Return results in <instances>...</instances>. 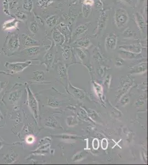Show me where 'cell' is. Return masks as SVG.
Returning a JSON list of instances; mask_svg holds the SVG:
<instances>
[{"label": "cell", "mask_w": 148, "mask_h": 165, "mask_svg": "<svg viewBox=\"0 0 148 165\" xmlns=\"http://www.w3.org/2000/svg\"><path fill=\"white\" fill-rule=\"evenodd\" d=\"M129 19L128 12L123 8L118 9L115 11L114 21L117 28H123L128 23Z\"/></svg>", "instance_id": "obj_1"}, {"label": "cell", "mask_w": 148, "mask_h": 165, "mask_svg": "<svg viewBox=\"0 0 148 165\" xmlns=\"http://www.w3.org/2000/svg\"><path fill=\"white\" fill-rule=\"evenodd\" d=\"M27 90L28 105L31 110L34 118L37 120L38 117V105L37 99H35V97H34V94H33L28 86H27Z\"/></svg>", "instance_id": "obj_2"}, {"label": "cell", "mask_w": 148, "mask_h": 165, "mask_svg": "<svg viewBox=\"0 0 148 165\" xmlns=\"http://www.w3.org/2000/svg\"><path fill=\"white\" fill-rule=\"evenodd\" d=\"M31 61L21 62L6 63L5 67L7 69L13 73H19L24 71L29 65H31Z\"/></svg>", "instance_id": "obj_3"}, {"label": "cell", "mask_w": 148, "mask_h": 165, "mask_svg": "<svg viewBox=\"0 0 148 165\" xmlns=\"http://www.w3.org/2000/svg\"><path fill=\"white\" fill-rule=\"evenodd\" d=\"M134 18L140 30L142 33L145 34L147 31V23L142 14H140L139 12H136L134 14Z\"/></svg>", "instance_id": "obj_4"}, {"label": "cell", "mask_w": 148, "mask_h": 165, "mask_svg": "<svg viewBox=\"0 0 148 165\" xmlns=\"http://www.w3.org/2000/svg\"><path fill=\"white\" fill-rule=\"evenodd\" d=\"M105 46L109 50H114L117 46V37L114 33H109L105 40Z\"/></svg>", "instance_id": "obj_5"}, {"label": "cell", "mask_w": 148, "mask_h": 165, "mask_svg": "<svg viewBox=\"0 0 148 165\" xmlns=\"http://www.w3.org/2000/svg\"><path fill=\"white\" fill-rule=\"evenodd\" d=\"M21 40L23 46L25 48L34 46H39V43L37 40L33 39L30 36H29L28 35L26 34H22Z\"/></svg>", "instance_id": "obj_6"}, {"label": "cell", "mask_w": 148, "mask_h": 165, "mask_svg": "<svg viewBox=\"0 0 148 165\" xmlns=\"http://www.w3.org/2000/svg\"><path fill=\"white\" fill-rule=\"evenodd\" d=\"M20 43L18 36L17 35H13L11 37L9 38V41L7 43V48L10 51L16 50L20 47Z\"/></svg>", "instance_id": "obj_7"}, {"label": "cell", "mask_w": 148, "mask_h": 165, "mask_svg": "<svg viewBox=\"0 0 148 165\" xmlns=\"http://www.w3.org/2000/svg\"><path fill=\"white\" fill-rule=\"evenodd\" d=\"M40 50L41 48L39 46H34L24 48L21 51V54L29 57H33L39 54Z\"/></svg>", "instance_id": "obj_8"}, {"label": "cell", "mask_w": 148, "mask_h": 165, "mask_svg": "<svg viewBox=\"0 0 148 165\" xmlns=\"http://www.w3.org/2000/svg\"><path fill=\"white\" fill-rule=\"evenodd\" d=\"M52 37L57 45H61L65 41V36L57 28L53 30Z\"/></svg>", "instance_id": "obj_9"}, {"label": "cell", "mask_w": 148, "mask_h": 165, "mask_svg": "<svg viewBox=\"0 0 148 165\" xmlns=\"http://www.w3.org/2000/svg\"><path fill=\"white\" fill-rule=\"evenodd\" d=\"M88 25L87 24H83L78 26L75 30L74 31V34L72 35V38L75 39L81 35L83 34L84 33L88 30Z\"/></svg>", "instance_id": "obj_10"}, {"label": "cell", "mask_w": 148, "mask_h": 165, "mask_svg": "<svg viewBox=\"0 0 148 165\" xmlns=\"http://www.w3.org/2000/svg\"><path fill=\"white\" fill-rule=\"evenodd\" d=\"M108 20V15L105 13H102L100 16L98 22V32L101 33L105 28L107 22Z\"/></svg>", "instance_id": "obj_11"}, {"label": "cell", "mask_w": 148, "mask_h": 165, "mask_svg": "<svg viewBox=\"0 0 148 165\" xmlns=\"http://www.w3.org/2000/svg\"><path fill=\"white\" fill-rule=\"evenodd\" d=\"M31 80L35 82H42L44 81L45 77L43 71H34L31 74Z\"/></svg>", "instance_id": "obj_12"}, {"label": "cell", "mask_w": 148, "mask_h": 165, "mask_svg": "<svg viewBox=\"0 0 148 165\" xmlns=\"http://www.w3.org/2000/svg\"><path fill=\"white\" fill-rule=\"evenodd\" d=\"M120 50H125L131 52L135 54H140L142 52V48L138 46L135 45H123L120 46Z\"/></svg>", "instance_id": "obj_13"}, {"label": "cell", "mask_w": 148, "mask_h": 165, "mask_svg": "<svg viewBox=\"0 0 148 165\" xmlns=\"http://www.w3.org/2000/svg\"><path fill=\"white\" fill-rule=\"evenodd\" d=\"M18 21L16 19H12L11 20H7L3 24V29L5 30H11L17 28Z\"/></svg>", "instance_id": "obj_14"}, {"label": "cell", "mask_w": 148, "mask_h": 165, "mask_svg": "<svg viewBox=\"0 0 148 165\" xmlns=\"http://www.w3.org/2000/svg\"><path fill=\"white\" fill-rule=\"evenodd\" d=\"M120 54L123 58H125L127 59L137 58L140 56V54H135V53L125 51V50H120Z\"/></svg>", "instance_id": "obj_15"}, {"label": "cell", "mask_w": 148, "mask_h": 165, "mask_svg": "<svg viewBox=\"0 0 148 165\" xmlns=\"http://www.w3.org/2000/svg\"><path fill=\"white\" fill-rule=\"evenodd\" d=\"M76 44L77 45L80 46L84 48H87L91 45L90 40L87 37H82L80 38L79 40H76Z\"/></svg>", "instance_id": "obj_16"}, {"label": "cell", "mask_w": 148, "mask_h": 165, "mask_svg": "<svg viewBox=\"0 0 148 165\" xmlns=\"http://www.w3.org/2000/svg\"><path fill=\"white\" fill-rule=\"evenodd\" d=\"M63 58L65 61H68L71 58V47L69 46H64L62 50Z\"/></svg>", "instance_id": "obj_17"}, {"label": "cell", "mask_w": 148, "mask_h": 165, "mask_svg": "<svg viewBox=\"0 0 148 165\" xmlns=\"http://www.w3.org/2000/svg\"><path fill=\"white\" fill-rule=\"evenodd\" d=\"M57 16H51L48 18L46 20V26L51 28H53L57 25Z\"/></svg>", "instance_id": "obj_18"}, {"label": "cell", "mask_w": 148, "mask_h": 165, "mask_svg": "<svg viewBox=\"0 0 148 165\" xmlns=\"http://www.w3.org/2000/svg\"><path fill=\"white\" fill-rule=\"evenodd\" d=\"M22 95V91H16L12 92L9 94V100L12 103L17 102L20 99Z\"/></svg>", "instance_id": "obj_19"}, {"label": "cell", "mask_w": 148, "mask_h": 165, "mask_svg": "<svg viewBox=\"0 0 148 165\" xmlns=\"http://www.w3.org/2000/svg\"><path fill=\"white\" fill-rule=\"evenodd\" d=\"M146 71V63L145 62L134 67L133 69H131V72L133 73H139Z\"/></svg>", "instance_id": "obj_20"}, {"label": "cell", "mask_w": 148, "mask_h": 165, "mask_svg": "<svg viewBox=\"0 0 148 165\" xmlns=\"http://www.w3.org/2000/svg\"><path fill=\"white\" fill-rule=\"evenodd\" d=\"M22 6L27 11L31 12L33 8V0H23Z\"/></svg>", "instance_id": "obj_21"}, {"label": "cell", "mask_w": 148, "mask_h": 165, "mask_svg": "<svg viewBox=\"0 0 148 165\" xmlns=\"http://www.w3.org/2000/svg\"><path fill=\"white\" fill-rule=\"evenodd\" d=\"M137 35L134 31L131 30L130 28L126 29L123 33V37L127 39H131L136 37Z\"/></svg>", "instance_id": "obj_22"}, {"label": "cell", "mask_w": 148, "mask_h": 165, "mask_svg": "<svg viewBox=\"0 0 148 165\" xmlns=\"http://www.w3.org/2000/svg\"><path fill=\"white\" fill-rule=\"evenodd\" d=\"M57 74L58 77L64 78L66 77V71L65 67L63 65H60L58 67L57 70Z\"/></svg>", "instance_id": "obj_23"}, {"label": "cell", "mask_w": 148, "mask_h": 165, "mask_svg": "<svg viewBox=\"0 0 148 165\" xmlns=\"http://www.w3.org/2000/svg\"><path fill=\"white\" fill-rule=\"evenodd\" d=\"M45 62L49 66L51 65L54 59V54L53 52H48L45 55Z\"/></svg>", "instance_id": "obj_24"}, {"label": "cell", "mask_w": 148, "mask_h": 165, "mask_svg": "<svg viewBox=\"0 0 148 165\" xmlns=\"http://www.w3.org/2000/svg\"><path fill=\"white\" fill-rule=\"evenodd\" d=\"M57 29L64 36L65 35L68 34L69 30H68V28L67 26H66L65 24H64L63 23H60L59 24V28Z\"/></svg>", "instance_id": "obj_25"}, {"label": "cell", "mask_w": 148, "mask_h": 165, "mask_svg": "<svg viewBox=\"0 0 148 165\" xmlns=\"http://www.w3.org/2000/svg\"><path fill=\"white\" fill-rule=\"evenodd\" d=\"M91 12V6H86L83 4V16L85 18H88L90 15Z\"/></svg>", "instance_id": "obj_26"}, {"label": "cell", "mask_w": 148, "mask_h": 165, "mask_svg": "<svg viewBox=\"0 0 148 165\" xmlns=\"http://www.w3.org/2000/svg\"><path fill=\"white\" fill-rule=\"evenodd\" d=\"M54 0H37V3L42 7H46L51 4Z\"/></svg>", "instance_id": "obj_27"}, {"label": "cell", "mask_w": 148, "mask_h": 165, "mask_svg": "<svg viewBox=\"0 0 148 165\" xmlns=\"http://www.w3.org/2000/svg\"><path fill=\"white\" fill-rule=\"evenodd\" d=\"M57 121L54 119V118L49 117L48 119L47 122L46 123V125L49 127L51 128H55L57 127Z\"/></svg>", "instance_id": "obj_28"}, {"label": "cell", "mask_w": 148, "mask_h": 165, "mask_svg": "<svg viewBox=\"0 0 148 165\" xmlns=\"http://www.w3.org/2000/svg\"><path fill=\"white\" fill-rule=\"evenodd\" d=\"M75 51L76 52V54H77V56L79 57L80 60H84L86 57V54L81 48H75Z\"/></svg>", "instance_id": "obj_29"}, {"label": "cell", "mask_w": 148, "mask_h": 165, "mask_svg": "<svg viewBox=\"0 0 148 165\" xmlns=\"http://www.w3.org/2000/svg\"><path fill=\"white\" fill-rule=\"evenodd\" d=\"M16 156H17V155L16 154H12L10 155L6 156L5 157L3 158V160L5 161V162L6 163H10L14 161Z\"/></svg>", "instance_id": "obj_30"}, {"label": "cell", "mask_w": 148, "mask_h": 165, "mask_svg": "<svg viewBox=\"0 0 148 165\" xmlns=\"http://www.w3.org/2000/svg\"><path fill=\"white\" fill-rule=\"evenodd\" d=\"M29 30L33 34H36L39 30V26L36 22H33L29 26Z\"/></svg>", "instance_id": "obj_31"}, {"label": "cell", "mask_w": 148, "mask_h": 165, "mask_svg": "<svg viewBox=\"0 0 148 165\" xmlns=\"http://www.w3.org/2000/svg\"><path fill=\"white\" fill-rule=\"evenodd\" d=\"M60 102L59 101L53 99H49L48 104L49 106L52 107H57L60 105Z\"/></svg>", "instance_id": "obj_32"}, {"label": "cell", "mask_w": 148, "mask_h": 165, "mask_svg": "<svg viewBox=\"0 0 148 165\" xmlns=\"http://www.w3.org/2000/svg\"><path fill=\"white\" fill-rule=\"evenodd\" d=\"M16 17L20 19V20H26L27 18V14L22 11H20L17 12V13H16Z\"/></svg>", "instance_id": "obj_33"}, {"label": "cell", "mask_w": 148, "mask_h": 165, "mask_svg": "<svg viewBox=\"0 0 148 165\" xmlns=\"http://www.w3.org/2000/svg\"><path fill=\"white\" fill-rule=\"evenodd\" d=\"M67 122L68 123V125H71V123H72V125H75L76 124L77 121H76V120H75V118L74 117H70L68 118Z\"/></svg>", "instance_id": "obj_34"}, {"label": "cell", "mask_w": 148, "mask_h": 165, "mask_svg": "<svg viewBox=\"0 0 148 165\" xmlns=\"http://www.w3.org/2000/svg\"><path fill=\"white\" fill-rule=\"evenodd\" d=\"M94 0H84L83 1V5L86 6H92L94 5Z\"/></svg>", "instance_id": "obj_35"}, {"label": "cell", "mask_w": 148, "mask_h": 165, "mask_svg": "<svg viewBox=\"0 0 148 165\" xmlns=\"http://www.w3.org/2000/svg\"><path fill=\"white\" fill-rule=\"evenodd\" d=\"M124 64V60L122 58H118L116 61V65L117 66H121Z\"/></svg>", "instance_id": "obj_36"}, {"label": "cell", "mask_w": 148, "mask_h": 165, "mask_svg": "<svg viewBox=\"0 0 148 165\" xmlns=\"http://www.w3.org/2000/svg\"><path fill=\"white\" fill-rule=\"evenodd\" d=\"M110 80H111V78H110V77H109V76L106 77L105 80V82H104V85H105V86L107 88H108V86H109Z\"/></svg>", "instance_id": "obj_37"}, {"label": "cell", "mask_w": 148, "mask_h": 165, "mask_svg": "<svg viewBox=\"0 0 148 165\" xmlns=\"http://www.w3.org/2000/svg\"><path fill=\"white\" fill-rule=\"evenodd\" d=\"M108 146V142L105 139H103L102 141V148L103 149H106Z\"/></svg>", "instance_id": "obj_38"}, {"label": "cell", "mask_w": 148, "mask_h": 165, "mask_svg": "<svg viewBox=\"0 0 148 165\" xmlns=\"http://www.w3.org/2000/svg\"><path fill=\"white\" fill-rule=\"evenodd\" d=\"M99 146V142L97 141V139H95L94 140V142H93V147L95 149H97V148H98Z\"/></svg>", "instance_id": "obj_39"}, {"label": "cell", "mask_w": 148, "mask_h": 165, "mask_svg": "<svg viewBox=\"0 0 148 165\" xmlns=\"http://www.w3.org/2000/svg\"><path fill=\"white\" fill-rule=\"evenodd\" d=\"M122 1L123 2L127 4L128 5H132L133 3V2H134V0H120Z\"/></svg>", "instance_id": "obj_40"}, {"label": "cell", "mask_w": 148, "mask_h": 165, "mask_svg": "<svg viewBox=\"0 0 148 165\" xmlns=\"http://www.w3.org/2000/svg\"><path fill=\"white\" fill-rule=\"evenodd\" d=\"M27 142H28V143H31V142H33V137H28V138H27Z\"/></svg>", "instance_id": "obj_41"}, {"label": "cell", "mask_w": 148, "mask_h": 165, "mask_svg": "<svg viewBox=\"0 0 148 165\" xmlns=\"http://www.w3.org/2000/svg\"><path fill=\"white\" fill-rule=\"evenodd\" d=\"M128 101H129V99L127 97H125V98H124L123 99H122V103H123V104H125L126 103H128Z\"/></svg>", "instance_id": "obj_42"}, {"label": "cell", "mask_w": 148, "mask_h": 165, "mask_svg": "<svg viewBox=\"0 0 148 165\" xmlns=\"http://www.w3.org/2000/svg\"><path fill=\"white\" fill-rule=\"evenodd\" d=\"M3 118L4 117H3V114H2L1 111H0V121H1V120H3Z\"/></svg>", "instance_id": "obj_43"}, {"label": "cell", "mask_w": 148, "mask_h": 165, "mask_svg": "<svg viewBox=\"0 0 148 165\" xmlns=\"http://www.w3.org/2000/svg\"><path fill=\"white\" fill-rule=\"evenodd\" d=\"M3 88V84L1 83V82H0V91H2V90Z\"/></svg>", "instance_id": "obj_44"}, {"label": "cell", "mask_w": 148, "mask_h": 165, "mask_svg": "<svg viewBox=\"0 0 148 165\" xmlns=\"http://www.w3.org/2000/svg\"><path fill=\"white\" fill-rule=\"evenodd\" d=\"M3 146V142H2V141H1V139H0V149Z\"/></svg>", "instance_id": "obj_45"}]
</instances>
